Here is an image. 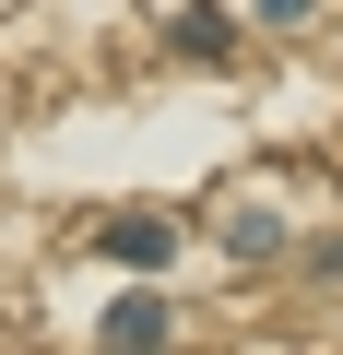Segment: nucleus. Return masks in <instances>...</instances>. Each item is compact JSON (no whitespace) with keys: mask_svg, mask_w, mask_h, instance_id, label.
Masks as SVG:
<instances>
[{"mask_svg":"<svg viewBox=\"0 0 343 355\" xmlns=\"http://www.w3.org/2000/svg\"><path fill=\"white\" fill-rule=\"evenodd\" d=\"M95 249H107V261H130V272H154L166 249H178V225H166V214H118V225H95Z\"/></svg>","mask_w":343,"mask_h":355,"instance_id":"obj_1","label":"nucleus"},{"mask_svg":"<svg viewBox=\"0 0 343 355\" xmlns=\"http://www.w3.org/2000/svg\"><path fill=\"white\" fill-rule=\"evenodd\" d=\"M95 331H107V343H166V296H130V308H107Z\"/></svg>","mask_w":343,"mask_h":355,"instance_id":"obj_2","label":"nucleus"},{"mask_svg":"<svg viewBox=\"0 0 343 355\" xmlns=\"http://www.w3.org/2000/svg\"><path fill=\"white\" fill-rule=\"evenodd\" d=\"M178 48H190V60H225L237 24H225V12H178Z\"/></svg>","mask_w":343,"mask_h":355,"instance_id":"obj_3","label":"nucleus"},{"mask_svg":"<svg viewBox=\"0 0 343 355\" xmlns=\"http://www.w3.org/2000/svg\"><path fill=\"white\" fill-rule=\"evenodd\" d=\"M225 249H237V261H261V249H284V225H272V214H237V225H225Z\"/></svg>","mask_w":343,"mask_h":355,"instance_id":"obj_4","label":"nucleus"},{"mask_svg":"<svg viewBox=\"0 0 343 355\" xmlns=\"http://www.w3.org/2000/svg\"><path fill=\"white\" fill-rule=\"evenodd\" d=\"M261 12H272V24H308V12H319V0H261Z\"/></svg>","mask_w":343,"mask_h":355,"instance_id":"obj_5","label":"nucleus"}]
</instances>
